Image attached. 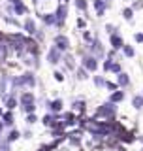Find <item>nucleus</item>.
<instances>
[{"label":"nucleus","instance_id":"nucleus-1","mask_svg":"<svg viewBox=\"0 0 143 151\" xmlns=\"http://www.w3.org/2000/svg\"><path fill=\"white\" fill-rule=\"evenodd\" d=\"M117 115H119V104H113L109 100L98 104L92 113L94 119H100V121H113V119H117Z\"/></svg>","mask_w":143,"mask_h":151},{"label":"nucleus","instance_id":"nucleus-2","mask_svg":"<svg viewBox=\"0 0 143 151\" xmlns=\"http://www.w3.org/2000/svg\"><path fill=\"white\" fill-rule=\"evenodd\" d=\"M83 45H85V44H83ZM85 49H87L90 55L98 57L100 60H104V59H106V53H107V51H106V45H104V42L100 40V36H98V34H94L92 42L85 45Z\"/></svg>","mask_w":143,"mask_h":151},{"label":"nucleus","instance_id":"nucleus-3","mask_svg":"<svg viewBox=\"0 0 143 151\" xmlns=\"http://www.w3.org/2000/svg\"><path fill=\"white\" fill-rule=\"evenodd\" d=\"M79 64L83 66L85 70H89L90 74H96L98 70H100V64H102V60H100L98 57L90 55L89 51H85V53L79 57Z\"/></svg>","mask_w":143,"mask_h":151},{"label":"nucleus","instance_id":"nucleus-4","mask_svg":"<svg viewBox=\"0 0 143 151\" xmlns=\"http://www.w3.org/2000/svg\"><path fill=\"white\" fill-rule=\"evenodd\" d=\"M53 12H55L56 19H59V23H56V30H62V28L66 27V19H68V15H70L68 4H64V2H59V4H56V8L53 9Z\"/></svg>","mask_w":143,"mask_h":151},{"label":"nucleus","instance_id":"nucleus-5","mask_svg":"<svg viewBox=\"0 0 143 151\" xmlns=\"http://www.w3.org/2000/svg\"><path fill=\"white\" fill-rule=\"evenodd\" d=\"M19 79H21V85H23V91H30L38 85V78H36V72L34 70H25V72L19 74Z\"/></svg>","mask_w":143,"mask_h":151},{"label":"nucleus","instance_id":"nucleus-6","mask_svg":"<svg viewBox=\"0 0 143 151\" xmlns=\"http://www.w3.org/2000/svg\"><path fill=\"white\" fill-rule=\"evenodd\" d=\"M62 57H64V53L59 47L49 45V49H47V53H45V60H47V64H51V66H59V64H62Z\"/></svg>","mask_w":143,"mask_h":151},{"label":"nucleus","instance_id":"nucleus-7","mask_svg":"<svg viewBox=\"0 0 143 151\" xmlns=\"http://www.w3.org/2000/svg\"><path fill=\"white\" fill-rule=\"evenodd\" d=\"M53 45L59 47L62 53H68V51H72V40H70V36L62 34V32H56V34L53 36Z\"/></svg>","mask_w":143,"mask_h":151},{"label":"nucleus","instance_id":"nucleus-8","mask_svg":"<svg viewBox=\"0 0 143 151\" xmlns=\"http://www.w3.org/2000/svg\"><path fill=\"white\" fill-rule=\"evenodd\" d=\"M45 111H51V113H62L64 111V100L60 96H53V98H47L45 104H44Z\"/></svg>","mask_w":143,"mask_h":151},{"label":"nucleus","instance_id":"nucleus-9","mask_svg":"<svg viewBox=\"0 0 143 151\" xmlns=\"http://www.w3.org/2000/svg\"><path fill=\"white\" fill-rule=\"evenodd\" d=\"M70 110L74 113H77L79 117H85L87 115V98H83V96L74 98V100L70 102Z\"/></svg>","mask_w":143,"mask_h":151},{"label":"nucleus","instance_id":"nucleus-10","mask_svg":"<svg viewBox=\"0 0 143 151\" xmlns=\"http://www.w3.org/2000/svg\"><path fill=\"white\" fill-rule=\"evenodd\" d=\"M77 59H75V55L72 53V51H68V53H64L62 57V72H75V68H77Z\"/></svg>","mask_w":143,"mask_h":151},{"label":"nucleus","instance_id":"nucleus-11","mask_svg":"<svg viewBox=\"0 0 143 151\" xmlns=\"http://www.w3.org/2000/svg\"><path fill=\"white\" fill-rule=\"evenodd\" d=\"M21 28H23V32H25L26 36H34L36 32H38V23H36V19L34 17H30V15H26L25 19H23V25H21Z\"/></svg>","mask_w":143,"mask_h":151},{"label":"nucleus","instance_id":"nucleus-12","mask_svg":"<svg viewBox=\"0 0 143 151\" xmlns=\"http://www.w3.org/2000/svg\"><path fill=\"white\" fill-rule=\"evenodd\" d=\"M92 9L96 13V17L102 19L107 13V9H111V4L106 2V0H92Z\"/></svg>","mask_w":143,"mask_h":151},{"label":"nucleus","instance_id":"nucleus-13","mask_svg":"<svg viewBox=\"0 0 143 151\" xmlns=\"http://www.w3.org/2000/svg\"><path fill=\"white\" fill-rule=\"evenodd\" d=\"M38 17H40V21H41V23H44V27H47V28H56V23H59V19H56L55 12L38 13Z\"/></svg>","mask_w":143,"mask_h":151},{"label":"nucleus","instance_id":"nucleus-14","mask_svg":"<svg viewBox=\"0 0 143 151\" xmlns=\"http://www.w3.org/2000/svg\"><path fill=\"white\" fill-rule=\"evenodd\" d=\"M40 121H41V125H44L45 129H55L56 123L60 121V113H51V111H47Z\"/></svg>","mask_w":143,"mask_h":151},{"label":"nucleus","instance_id":"nucleus-15","mask_svg":"<svg viewBox=\"0 0 143 151\" xmlns=\"http://www.w3.org/2000/svg\"><path fill=\"white\" fill-rule=\"evenodd\" d=\"M115 81H117V85H119V89H132V78H130V74L128 72H124L122 70L121 74H117L115 76Z\"/></svg>","mask_w":143,"mask_h":151},{"label":"nucleus","instance_id":"nucleus-16","mask_svg":"<svg viewBox=\"0 0 143 151\" xmlns=\"http://www.w3.org/2000/svg\"><path fill=\"white\" fill-rule=\"evenodd\" d=\"M2 106H4V110H15V108H19V96L8 93L6 96L2 98Z\"/></svg>","mask_w":143,"mask_h":151},{"label":"nucleus","instance_id":"nucleus-17","mask_svg":"<svg viewBox=\"0 0 143 151\" xmlns=\"http://www.w3.org/2000/svg\"><path fill=\"white\" fill-rule=\"evenodd\" d=\"M107 38H109V47H111V49H117V51H121L122 45L126 44L121 32H115V34H111V36H107Z\"/></svg>","mask_w":143,"mask_h":151},{"label":"nucleus","instance_id":"nucleus-18","mask_svg":"<svg viewBox=\"0 0 143 151\" xmlns=\"http://www.w3.org/2000/svg\"><path fill=\"white\" fill-rule=\"evenodd\" d=\"M9 6H11V12H13V15L15 17H25V15H28V13H30V9H28V6L25 2H17V4H9Z\"/></svg>","mask_w":143,"mask_h":151},{"label":"nucleus","instance_id":"nucleus-19","mask_svg":"<svg viewBox=\"0 0 143 151\" xmlns=\"http://www.w3.org/2000/svg\"><path fill=\"white\" fill-rule=\"evenodd\" d=\"M107 100L113 102V104H122L126 100V91H124V89H117V91H113V93L107 94Z\"/></svg>","mask_w":143,"mask_h":151},{"label":"nucleus","instance_id":"nucleus-20","mask_svg":"<svg viewBox=\"0 0 143 151\" xmlns=\"http://www.w3.org/2000/svg\"><path fill=\"white\" fill-rule=\"evenodd\" d=\"M21 138H23L21 130L15 129V127H11V129H8L6 132H4V140H8L9 144H15V142H19Z\"/></svg>","mask_w":143,"mask_h":151},{"label":"nucleus","instance_id":"nucleus-21","mask_svg":"<svg viewBox=\"0 0 143 151\" xmlns=\"http://www.w3.org/2000/svg\"><path fill=\"white\" fill-rule=\"evenodd\" d=\"M9 93V74H0V100Z\"/></svg>","mask_w":143,"mask_h":151},{"label":"nucleus","instance_id":"nucleus-22","mask_svg":"<svg viewBox=\"0 0 143 151\" xmlns=\"http://www.w3.org/2000/svg\"><path fill=\"white\" fill-rule=\"evenodd\" d=\"M90 79H92L94 89H98V91L106 89V81H107V78H106L104 74H94V76H90Z\"/></svg>","mask_w":143,"mask_h":151},{"label":"nucleus","instance_id":"nucleus-23","mask_svg":"<svg viewBox=\"0 0 143 151\" xmlns=\"http://www.w3.org/2000/svg\"><path fill=\"white\" fill-rule=\"evenodd\" d=\"M0 119L4 121L6 129H11V127H15V113H13V110H6V111H4V115L0 117Z\"/></svg>","mask_w":143,"mask_h":151},{"label":"nucleus","instance_id":"nucleus-24","mask_svg":"<svg viewBox=\"0 0 143 151\" xmlns=\"http://www.w3.org/2000/svg\"><path fill=\"white\" fill-rule=\"evenodd\" d=\"M74 78H75V81H87V79H90V72L89 70H85L83 66H77L75 68V72H74Z\"/></svg>","mask_w":143,"mask_h":151},{"label":"nucleus","instance_id":"nucleus-25","mask_svg":"<svg viewBox=\"0 0 143 151\" xmlns=\"http://www.w3.org/2000/svg\"><path fill=\"white\" fill-rule=\"evenodd\" d=\"M132 108H134L136 111H143V94L141 93H136V94H132Z\"/></svg>","mask_w":143,"mask_h":151},{"label":"nucleus","instance_id":"nucleus-26","mask_svg":"<svg viewBox=\"0 0 143 151\" xmlns=\"http://www.w3.org/2000/svg\"><path fill=\"white\" fill-rule=\"evenodd\" d=\"M121 15H122V19H124L126 23L134 25V15H136V12L132 9V6H126V8H122V9H121Z\"/></svg>","mask_w":143,"mask_h":151},{"label":"nucleus","instance_id":"nucleus-27","mask_svg":"<svg viewBox=\"0 0 143 151\" xmlns=\"http://www.w3.org/2000/svg\"><path fill=\"white\" fill-rule=\"evenodd\" d=\"M89 6H90V2H89V0H74V8L77 9L79 13H83V15H87Z\"/></svg>","mask_w":143,"mask_h":151},{"label":"nucleus","instance_id":"nucleus-28","mask_svg":"<svg viewBox=\"0 0 143 151\" xmlns=\"http://www.w3.org/2000/svg\"><path fill=\"white\" fill-rule=\"evenodd\" d=\"M121 55L124 57V59H134V57H136V47L132 44H124L122 49H121Z\"/></svg>","mask_w":143,"mask_h":151},{"label":"nucleus","instance_id":"nucleus-29","mask_svg":"<svg viewBox=\"0 0 143 151\" xmlns=\"http://www.w3.org/2000/svg\"><path fill=\"white\" fill-rule=\"evenodd\" d=\"M113 63H115V59H109V57H106V59L102 60V64H100L102 72H104V74H109V72H111V66H113Z\"/></svg>","mask_w":143,"mask_h":151},{"label":"nucleus","instance_id":"nucleus-30","mask_svg":"<svg viewBox=\"0 0 143 151\" xmlns=\"http://www.w3.org/2000/svg\"><path fill=\"white\" fill-rule=\"evenodd\" d=\"M19 110H21L23 115H26V113H36L38 104H25V106H19Z\"/></svg>","mask_w":143,"mask_h":151},{"label":"nucleus","instance_id":"nucleus-31","mask_svg":"<svg viewBox=\"0 0 143 151\" xmlns=\"http://www.w3.org/2000/svg\"><path fill=\"white\" fill-rule=\"evenodd\" d=\"M92 38H94V34L89 30V28L81 30V40H83V44H85V45H87V44H90V42H92Z\"/></svg>","mask_w":143,"mask_h":151},{"label":"nucleus","instance_id":"nucleus-32","mask_svg":"<svg viewBox=\"0 0 143 151\" xmlns=\"http://www.w3.org/2000/svg\"><path fill=\"white\" fill-rule=\"evenodd\" d=\"M104 30H106L107 36H111V34H115V32H121V28L117 25H113V23H106V25H104Z\"/></svg>","mask_w":143,"mask_h":151},{"label":"nucleus","instance_id":"nucleus-33","mask_svg":"<svg viewBox=\"0 0 143 151\" xmlns=\"http://www.w3.org/2000/svg\"><path fill=\"white\" fill-rule=\"evenodd\" d=\"M23 117H25V123H26V127H32V125H36V123L40 121V119H38V115H36V113H26V115H23Z\"/></svg>","mask_w":143,"mask_h":151},{"label":"nucleus","instance_id":"nucleus-34","mask_svg":"<svg viewBox=\"0 0 143 151\" xmlns=\"http://www.w3.org/2000/svg\"><path fill=\"white\" fill-rule=\"evenodd\" d=\"M75 28L81 32V30H85L87 28V17H83V15H79L77 17V21H75Z\"/></svg>","mask_w":143,"mask_h":151},{"label":"nucleus","instance_id":"nucleus-35","mask_svg":"<svg viewBox=\"0 0 143 151\" xmlns=\"http://www.w3.org/2000/svg\"><path fill=\"white\" fill-rule=\"evenodd\" d=\"M122 70H124V68H122V63H121V60H115V63H113V66H111V72H109V74H113V76H117V74H121L122 72Z\"/></svg>","mask_w":143,"mask_h":151},{"label":"nucleus","instance_id":"nucleus-36","mask_svg":"<svg viewBox=\"0 0 143 151\" xmlns=\"http://www.w3.org/2000/svg\"><path fill=\"white\" fill-rule=\"evenodd\" d=\"M66 72H62V70H53V78H55V81H59V83H64L66 81Z\"/></svg>","mask_w":143,"mask_h":151},{"label":"nucleus","instance_id":"nucleus-37","mask_svg":"<svg viewBox=\"0 0 143 151\" xmlns=\"http://www.w3.org/2000/svg\"><path fill=\"white\" fill-rule=\"evenodd\" d=\"M119 89V85H117V81H111V79H107L106 81V91H109V93H113V91H117Z\"/></svg>","mask_w":143,"mask_h":151},{"label":"nucleus","instance_id":"nucleus-38","mask_svg":"<svg viewBox=\"0 0 143 151\" xmlns=\"http://www.w3.org/2000/svg\"><path fill=\"white\" fill-rule=\"evenodd\" d=\"M0 151H13L11 149V144H9V142L8 140H0Z\"/></svg>","mask_w":143,"mask_h":151},{"label":"nucleus","instance_id":"nucleus-39","mask_svg":"<svg viewBox=\"0 0 143 151\" xmlns=\"http://www.w3.org/2000/svg\"><path fill=\"white\" fill-rule=\"evenodd\" d=\"M132 9L134 12H139V9H143V0H132Z\"/></svg>","mask_w":143,"mask_h":151},{"label":"nucleus","instance_id":"nucleus-40","mask_svg":"<svg viewBox=\"0 0 143 151\" xmlns=\"http://www.w3.org/2000/svg\"><path fill=\"white\" fill-rule=\"evenodd\" d=\"M21 134H23V138H25V140H30L32 136H34V132H32V129H30V127H26L25 130H21Z\"/></svg>","mask_w":143,"mask_h":151},{"label":"nucleus","instance_id":"nucleus-41","mask_svg":"<svg viewBox=\"0 0 143 151\" xmlns=\"http://www.w3.org/2000/svg\"><path fill=\"white\" fill-rule=\"evenodd\" d=\"M134 42L136 44H143V30H137V32H134Z\"/></svg>","mask_w":143,"mask_h":151},{"label":"nucleus","instance_id":"nucleus-42","mask_svg":"<svg viewBox=\"0 0 143 151\" xmlns=\"http://www.w3.org/2000/svg\"><path fill=\"white\" fill-rule=\"evenodd\" d=\"M4 132H6V125H4V121L0 119V140L4 138Z\"/></svg>","mask_w":143,"mask_h":151},{"label":"nucleus","instance_id":"nucleus-43","mask_svg":"<svg viewBox=\"0 0 143 151\" xmlns=\"http://www.w3.org/2000/svg\"><path fill=\"white\" fill-rule=\"evenodd\" d=\"M94 151H117V147H106V145H102V147H96Z\"/></svg>","mask_w":143,"mask_h":151},{"label":"nucleus","instance_id":"nucleus-44","mask_svg":"<svg viewBox=\"0 0 143 151\" xmlns=\"http://www.w3.org/2000/svg\"><path fill=\"white\" fill-rule=\"evenodd\" d=\"M137 142H139L141 147H143V134H137Z\"/></svg>","mask_w":143,"mask_h":151},{"label":"nucleus","instance_id":"nucleus-45","mask_svg":"<svg viewBox=\"0 0 143 151\" xmlns=\"http://www.w3.org/2000/svg\"><path fill=\"white\" fill-rule=\"evenodd\" d=\"M4 111H6V110H4V106H0V117L4 115Z\"/></svg>","mask_w":143,"mask_h":151},{"label":"nucleus","instance_id":"nucleus-46","mask_svg":"<svg viewBox=\"0 0 143 151\" xmlns=\"http://www.w3.org/2000/svg\"><path fill=\"white\" fill-rule=\"evenodd\" d=\"M60 2H64V4H70V2H74V0H60Z\"/></svg>","mask_w":143,"mask_h":151},{"label":"nucleus","instance_id":"nucleus-47","mask_svg":"<svg viewBox=\"0 0 143 151\" xmlns=\"http://www.w3.org/2000/svg\"><path fill=\"white\" fill-rule=\"evenodd\" d=\"M106 2H109V4H113V0H106Z\"/></svg>","mask_w":143,"mask_h":151},{"label":"nucleus","instance_id":"nucleus-48","mask_svg":"<svg viewBox=\"0 0 143 151\" xmlns=\"http://www.w3.org/2000/svg\"><path fill=\"white\" fill-rule=\"evenodd\" d=\"M141 94H143V91H141Z\"/></svg>","mask_w":143,"mask_h":151},{"label":"nucleus","instance_id":"nucleus-49","mask_svg":"<svg viewBox=\"0 0 143 151\" xmlns=\"http://www.w3.org/2000/svg\"><path fill=\"white\" fill-rule=\"evenodd\" d=\"M44 2H45V0H44Z\"/></svg>","mask_w":143,"mask_h":151}]
</instances>
